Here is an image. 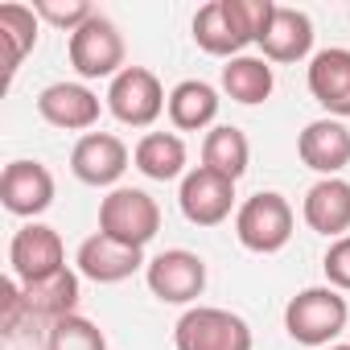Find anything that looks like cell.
Segmentation results:
<instances>
[{"mask_svg":"<svg viewBox=\"0 0 350 350\" xmlns=\"http://www.w3.org/2000/svg\"><path fill=\"white\" fill-rule=\"evenodd\" d=\"M0 202L9 215L38 223L54 206V173L42 161H9L0 173Z\"/></svg>","mask_w":350,"mask_h":350,"instance_id":"obj_10","label":"cell"},{"mask_svg":"<svg viewBox=\"0 0 350 350\" xmlns=\"http://www.w3.org/2000/svg\"><path fill=\"white\" fill-rule=\"evenodd\" d=\"M272 87H276V75H272V62L264 54L260 58L256 54H239V58H231L223 66V91H227V99H235L243 107L264 103L272 95Z\"/></svg>","mask_w":350,"mask_h":350,"instance_id":"obj_22","label":"cell"},{"mask_svg":"<svg viewBox=\"0 0 350 350\" xmlns=\"http://www.w3.org/2000/svg\"><path fill=\"white\" fill-rule=\"evenodd\" d=\"M124 169H128V144L111 132H87L75 140L70 148V173L83 182V186H111L124 178Z\"/></svg>","mask_w":350,"mask_h":350,"instance_id":"obj_12","label":"cell"},{"mask_svg":"<svg viewBox=\"0 0 350 350\" xmlns=\"http://www.w3.org/2000/svg\"><path fill=\"white\" fill-rule=\"evenodd\" d=\"M252 325L219 305H194L173 325V346L178 350H252Z\"/></svg>","mask_w":350,"mask_h":350,"instance_id":"obj_5","label":"cell"},{"mask_svg":"<svg viewBox=\"0 0 350 350\" xmlns=\"http://www.w3.org/2000/svg\"><path fill=\"white\" fill-rule=\"evenodd\" d=\"M99 95L87 87V83H50L42 95H38V116L50 124V128H62V132H87L99 124Z\"/></svg>","mask_w":350,"mask_h":350,"instance_id":"obj_13","label":"cell"},{"mask_svg":"<svg viewBox=\"0 0 350 350\" xmlns=\"http://www.w3.org/2000/svg\"><path fill=\"white\" fill-rule=\"evenodd\" d=\"M157 231H161V206L152 194H144L136 186H116L99 202V235L144 252V243H152Z\"/></svg>","mask_w":350,"mask_h":350,"instance_id":"obj_4","label":"cell"},{"mask_svg":"<svg viewBox=\"0 0 350 350\" xmlns=\"http://www.w3.org/2000/svg\"><path fill=\"white\" fill-rule=\"evenodd\" d=\"M293 223H297V215H293L288 198L276 194V190H260L247 202H239V211H235V239L247 252H256V256H276L280 247H288Z\"/></svg>","mask_w":350,"mask_h":350,"instance_id":"obj_3","label":"cell"},{"mask_svg":"<svg viewBox=\"0 0 350 350\" xmlns=\"http://www.w3.org/2000/svg\"><path fill=\"white\" fill-rule=\"evenodd\" d=\"M301 219H305L309 231H317L325 239H342L350 231V182H342V178L313 182L305 190Z\"/></svg>","mask_w":350,"mask_h":350,"instance_id":"obj_17","label":"cell"},{"mask_svg":"<svg viewBox=\"0 0 350 350\" xmlns=\"http://www.w3.org/2000/svg\"><path fill=\"white\" fill-rule=\"evenodd\" d=\"M144 284L161 305H194L206 288V260L186 247H169L144 264Z\"/></svg>","mask_w":350,"mask_h":350,"instance_id":"obj_8","label":"cell"},{"mask_svg":"<svg viewBox=\"0 0 350 350\" xmlns=\"http://www.w3.org/2000/svg\"><path fill=\"white\" fill-rule=\"evenodd\" d=\"M321 272H325V284H329V288L350 293V235H342V239H334V243L325 247Z\"/></svg>","mask_w":350,"mask_h":350,"instance_id":"obj_27","label":"cell"},{"mask_svg":"<svg viewBox=\"0 0 350 350\" xmlns=\"http://www.w3.org/2000/svg\"><path fill=\"white\" fill-rule=\"evenodd\" d=\"M9 268L21 284H33V280H46V276L62 272L66 268L62 235L46 223H25L9 243Z\"/></svg>","mask_w":350,"mask_h":350,"instance_id":"obj_11","label":"cell"},{"mask_svg":"<svg viewBox=\"0 0 350 350\" xmlns=\"http://www.w3.org/2000/svg\"><path fill=\"white\" fill-rule=\"evenodd\" d=\"M132 165L152 182H173L186 173V140L178 132H144L132 148Z\"/></svg>","mask_w":350,"mask_h":350,"instance_id":"obj_20","label":"cell"},{"mask_svg":"<svg viewBox=\"0 0 350 350\" xmlns=\"http://www.w3.org/2000/svg\"><path fill=\"white\" fill-rule=\"evenodd\" d=\"M178 206H182L186 223H194V227H219L235 211V182L223 178V173H215V169H206V165H198V169H190L186 178H182Z\"/></svg>","mask_w":350,"mask_h":350,"instance_id":"obj_9","label":"cell"},{"mask_svg":"<svg viewBox=\"0 0 350 350\" xmlns=\"http://www.w3.org/2000/svg\"><path fill=\"white\" fill-rule=\"evenodd\" d=\"M103 107L128 124V128H152L161 120V111L169 107V95L161 87V79L148 66H124L111 83H107V99Z\"/></svg>","mask_w":350,"mask_h":350,"instance_id":"obj_6","label":"cell"},{"mask_svg":"<svg viewBox=\"0 0 350 350\" xmlns=\"http://www.w3.org/2000/svg\"><path fill=\"white\" fill-rule=\"evenodd\" d=\"M33 13H38L46 25L62 29V33H75L79 25H87V21L95 17V9L87 5V0H38Z\"/></svg>","mask_w":350,"mask_h":350,"instance_id":"obj_26","label":"cell"},{"mask_svg":"<svg viewBox=\"0 0 350 350\" xmlns=\"http://www.w3.org/2000/svg\"><path fill=\"white\" fill-rule=\"evenodd\" d=\"M38 13L29 5H0V46H5V75L13 79L25 54L38 46Z\"/></svg>","mask_w":350,"mask_h":350,"instance_id":"obj_24","label":"cell"},{"mask_svg":"<svg viewBox=\"0 0 350 350\" xmlns=\"http://www.w3.org/2000/svg\"><path fill=\"white\" fill-rule=\"evenodd\" d=\"M256 46L264 50L268 62H280V66L284 62H305L313 54V21H309V13L288 9V5H276L272 21H268L264 38Z\"/></svg>","mask_w":350,"mask_h":350,"instance_id":"obj_18","label":"cell"},{"mask_svg":"<svg viewBox=\"0 0 350 350\" xmlns=\"http://www.w3.org/2000/svg\"><path fill=\"white\" fill-rule=\"evenodd\" d=\"M144 264H148V260H144L140 247H128V243L107 239V235H99V231H95L91 239H83V243H79V256H75L79 276H87V280H95V284H120V280L136 276Z\"/></svg>","mask_w":350,"mask_h":350,"instance_id":"obj_14","label":"cell"},{"mask_svg":"<svg viewBox=\"0 0 350 350\" xmlns=\"http://www.w3.org/2000/svg\"><path fill=\"white\" fill-rule=\"evenodd\" d=\"M25 293V305H29V317H42V321H62L79 309V272L62 268L46 280H33V284H21Z\"/></svg>","mask_w":350,"mask_h":350,"instance_id":"obj_21","label":"cell"},{"mask_svg":"<svg viewBox=\"0 0 350 350\" xmlns=\"http://www.w3.org/2000/svg\"><path fill=\"white\" fill-rule=\"evenodd\" d=\"M219 91L211 87V83H202V79H186V83H178L169 91V120H173V128L178 132H202V128H211L215 120H219Z\"/></svg>","mask_w":350,"mask_h":350,"instance_id":"obj_19","label":"cell"},{"mask_svg":"<svg viewBox=\"0 0 350 350\" xmlns=\"http://www.w3.org/2000/svg\"><path fill=\"white\" fill-rule=\"evenodd\" d=\"M66 54H70V66L79 79H116L124 70V33L111 17L95 13L87 25H79L66 42Z\"/></svg>","mask_w":350,"mask_h":350,"instance_id":"obj_7","label":"cell"},{"mask_svg":"<svg viewBox=\"0 0 350 350\" xmlns=\"http://www.w3.org/2000/svg\"><path fill=\"white\" fill-rule=\"evenodd\" d=\"M325 350H350V346H346V342H334V346H325Z\"/></svg>","mask_w":350,"mask_h":350,"instance_id":"obj_28","label":"cell"},{"mask_svg":"<svg viewBox=\"0 0 350 350\" xmlns=\"http://www.w3.org/2000/svg\"><path fill=\"white\" fill-rule=\"evenodd\" d=\"M202 165L215 169V173H223V178H231V182H239L243 173H247V165H252L247 136L235 124H215L206 132V140H202Z\"/></svg>","mask_w":350,"mask_h":350,"instance_id":"obj_23","label":"cell"},{"mask_svg":"<svg viewBox=\"0 0 350 350\" xmlns=\"http://www.w3.org/2000/svg\"><path fill=\"white\" fill-rule=\"evenodd\" d=\"M272 0H211L194 13V42L211 58H239L247 46H256L272 21Z\"/></svg>","mask_w":350,"mask_h":350,"instance_id":"obj_1","label":"cell"},{"mask_svg":"<svg viewBox=\"0 0 350 350\" xmlns=\"http://www.w3.org/2000/svg\"><path fill=\"white\" fill-rule=\"evenodd\" d=\"M350 321V305L338 288L329 284H317V288H301L288 305H284V329L293 342L301 346H334V338L346 329Z\"/></svg>","mask_w":350,"mask_h":350,"instance_id":"obj_2","label":"cell"},{"mask_svg":"<svg viewBox=\"0 0 350 350\" xmlns=\"http://www.w3.org/2000/svg\"><path fill=\"white\" fill-rule=\"evenodd\" d=\"M46 350H107V338L91 317L70 313L46 329Z\"/></svg>","mask_w":350,"mask_h":350,"instance_id":"obj_25","label":"cell"},{"mask_svg":"<svg viewBox=\"0 0 350 350\" xmlns=\"http://www.w3.org/2000/svg\"><path fill=\"white\" fill-rule=\"evenodd\" d=\"M297 157L321 173V178H338V173L350 165V128L342 120H313L301 128L297 136Z\"/></svg>","mask_w":350,"mask_h":350,"instance_id":"obj_16","label":"cell"},{"mask_svg":"<svg viewBox=\"0 0 350 350\" xmlns=\"http://www.w3.org/2000/svg\"><path fill=\"white\" fill-rule=\"evenodd\" d=\"M309 95L329 111V120H350V50L329 46L309 58Z\"/></svg>","mask_w":350,"mask_h":350,"instance_id":"obj_15","label":"cell"}]
</instances>
